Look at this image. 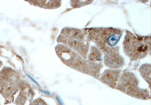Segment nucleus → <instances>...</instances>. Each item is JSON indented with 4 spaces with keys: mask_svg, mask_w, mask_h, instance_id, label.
<instances>
[{
    "mask_svg": "<svg viewBox=\"0 0 151 105\" xmlns=\"http://www.w3.org/2000/svg\"><path fill=\"white\" fill-rule=\"evenodd\" d=\"M123 44L124 51L133 60L145 57L150 51V40L139 38L131 33H127Z\"/></svg>",
    "mask_w": 151,
    "mask_h": 105,
    "instance_id": "nucleus-1",
    "label": "nucleus"
},
{
    "mask_svg": "<svg viewBox=\"0 0 151 105\" xmlns=\"http://www.w3.org/2000/svg\"><path fill=\"white\" fill-rule=\"evenodd\" d=\"M116 89L129 96L141 99H150L149 91L138 87V81L133 73L126 72L122 74Z\"/></svg>",
    "mask_w": 151,
    "mask_h": 105,
    "instance_id": "nucleus-2",
    "label": "nucleus"
},
{
    "mask_svg": "<svg viewBox=\"0 0 151 105\" xmlns=\"http://www.w3.org/2000/svg\"><path fill=\"white\" fill-rule=\"evenodd\" d=\"M56 52L63 62L71 68L80 57L69 48L63 45L58 46L56 47Z\"/></svg>",
    "mask_w": 151,
    "mask_h": 105,
    "instance_id": "nucleus-3",
    "label": "nucleus"
},
{
    "mask_svg": "<svg viewBox=\"0 0 151 105\" xmlns=\"http://www.w3.org/2000/svg\"><path fill=\"white\" fill-rule=\"evenodd\" d=\"M121 72L119 70H105L100 80L111 88H116L120 77Z\"/></svg>",
    "mask_w": 151,
    "mask_h": 105,
    "instance_id": "nucleus-4",
    "label": "nucleus"
},
{
    "mask_svg": "<svg viewBox=\"0 0 151 105\" xmlns=\"http://www.w3.org/2000/svg\"><path fill=\"white\" fill-rule=\"evenodd\" d=\"M104 63L108 67L118 69L124 65V60L122 56L116 52L106 54L104 56Z\"/></svg>",
    "mask_w": 151,
    "mask_h": 105,
    "instance_id": "nucleus-5",
    "label": "nucleus"
},
{
    "mask_svg": "<svg viewBox=\"0 0 151 105\" xmlns=\"http://www.w3.org/2000/svg\"><path fill=\"white\" fill-rule=\"evenodd\" d=\"M101 53L99 49L95 47L92 46L90 49V53L88 56V62L93 64H100L97 62L102 60Z\"/></svg>",
    "mask_w": 151,
    "mask_h": 105,
    "instance_id": "nucleus-6",
    "label": "nucleus"
},
{
    "mask_svg": "<svg viewBox=\"0 0 151 105\" xmlns=\"http://www.w3.org/2000/svg\"><path fill=\"white\" fill-rule=\"evenodd\" d=\"M139 72L141 76L147 82L150 87L151 66L150 64H144L140 67Z\"/></svg>",
    "mask_w": 151,
    "mask_h": 105,
    "instance_id": "nucleus-7",
    "label": "nucleus"
},
{
    "mask_svg": "<svg viewBox=\"0 0 151 105\" xmlns=\"http://www.w3.org/2000/svg\"><path fill=\"white\" fill-rule=\"evenodd\" d=\"M60 1H49V2L45 3V1H37V2L36 3H32L35 4V5H38V6L40 7L45 8V9H54L58 8L60 6V4H59V2Z\"/></svg>",
    "mask_w": 151,
    "mask_h": 105,
    "instance_id": "nucleus-8",
    "label": "nucleus"
},
{
    "mask_svg": "<svg viewBox=\"0 0 151 105\" xmlns=\"http://www.w3.org/2000/svg\"><path fill=\"white\" fill-rule=\"evenodd\" d=\"M93 1H85L83 2H82L83 1H81V2H79V1H72L71 2V5L73 8H79L81 6H83V5L88 4V3H90V2H92Z\"/></svg>",
    "mask_w": 151,
    "mask_h": 105,
    "instance_id": "nucleus-9",
    "label": "nucleus"
},
{
    "mask_svg": "<svg viewBox=\"0 0 151 105\" xmlns=\"http://www.w3.org/2000/svg\"><path fill=\"white\" fill-rule=\"evenodd\" d=\"M29 105H48L45 101L40 98H38L34 100Z\"/></svg>",
    "mask_w": 151,
    "mask_h": 105,
    "instance_id": "nucleus-10",
    "label": "nucleus"
}]
</instances>
